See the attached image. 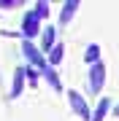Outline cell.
Listing matches in <instances>:
<instances>
[{"label":"cell","mask_w":119,"mask_h":121,"mask_svg":"<svg viewBox=\"0 0 119 121\" xmlns=\"http://www.w3.org/2000/svg\"><path fill=\"white\" fill-rule=\"evenodd\" d=\"M38 30H41V16L35 13V8H33V11H27L24 19H22V35H24V40L35 38Z\"/></svg>","instance_id":"1"},{"label":"cell","mask_w":119,"mask_h":121,"mask_svg":"<svg viewBox=\"0 0 119 121\" xmlns=\"http://www.w3.org/2000/svg\"><path fill=\"white\" fill-rule=\"evenodd\" d=\"M103 83H106V65L97 62V65L89 67V89H92V94H100Z\"/></svg>","instance_id":"2"},{"label":"cell","mask_w":119,"mask_h":121,"mask_svg":"<svg viewBox=\"0 0 119 121\" xmlns=\"http://www.w3.org/2000/svg\"><path fill=\"white\" fill-rule=\"evenodd\" d=\"M68 99H71V108L76 110V116H81V118H89V121H92V113H89L87 99H84L76 89H68Z\"/></svg>","instance_id":"3"},{"label":"cell","mask_w":119,"mask_h":121,"mask_svg":"<svg viewBox=\"0 0 119 121\" xmlns=\"http://www.w3.org/2000/svg\"><path fill=\"white\" fill-rule=\"evenodd\" d=\"M22 51H24V56H27V59H30L35 67H41V73H43V70L49 67L46 62H43V54H41L38 48L33 46V40H24V43H22Z\"/></svg>","instance_id":"4"},{"label":"cell","mask_w":119,"mask_h":121,"mask_svg":"<svg viewBox=\"0 0 119 121\" xmlns=\"http://www.w3.org/2000/svg\"><path fill=\"white\" fill-rule=\"evenodd\" d=\"M79 0H68V3L65 5H62V13H60V24H68V22H71V19H73V13L76 11H79Z\"/></svg>","instance_id":"5"},{"label":"cell","mask_w":119,"mask_h":121,"mask_svg":"<svg viewBox=\"0 0 119 121\" xmlns=\"http://www.w3.org/2000/svg\"><path fill=\"white\" fill-rule=\"evenodd\" d=\"M24 75H27V67H16L14 73V89H11V97H19L24 89Z\"/></svg>","instance_id":"6"},{"label":"cell","mask_w":119,"mask_h":121,"mask_svg":"<svg viewBox=\"0 0 119 121\" xmlns=\"http://www.w3.org/2000/svg\"><path fill=\"white\" fill-rule=\"evenodd\" d=\"M57 46L54 43V27H43V35H41V48H43V51H52V48Z\"/></svg>","instance_id":"7"},{"label":"cell","mask_w":119,"mask_h":121,"mask_svg":"<svg viewBox=\"0 0 119 121\" xmlns=\"http://www.w3.org/2000/svg\"><path fill=\"white\" fill-rule=\"evenodd\" d=\"M84 59H87V65H89V67L97 65V62H100V46H97V43H89V46H87V51H84Z\"/></svg>","instance_id":"8"},{"label":"cell","mask_w":119,"mask_h":121,"mask_svg":"<svg viewBox=\"0 0 119 121\" xmlns=\"http://www.w3.org/2000/svg\"><path fill=\"white\" fill-rule=\"evenodd\" d=\"M62 56H65V46H62V43H57L52 51H49V67L60 65V62H62Z\"/></svg>","instance_id":"9"},{"label":"cell","mask_w":119,"mask_h":121,"mask_svg":"<svg viewBox=\"0 0 119 121\" xmlns=\"http://www.w3.org/2000/svg\"><path fill=\"white\" fill-rule=\"evenodd\" d=\"M108 108H111V102H108V99H106V97H103V99H100V102H97V110L92 113V121H103V118H106V116H108Z\"/></svg>","instance_id":"10"},{"label":"cell","mask_w":119,"mask_h":121,"mask_svg":"<svg viewBox=\"0 0 119 121\" xmlns=\"http://www.w3.org/2000/svg\"><path fill=\"white\" fill-rule=\"evenodd\" d=\"M43 75L49 78V83H52V86H54V89H57V91L62 89V83H60V78H57V73H54V70H52V67H46V70H43Z\"/></svg>","instance_id":"11"},{"label":"cell","mask_w":119,"mask_h":121,"mask_svg":"<svg viewBox=\"0 0 119 121\" xmlns=\"http://www.w3.org/2000/svg\"><path fill=\"white\" fill-rule=\"evenodd\" d=\"M35 13H38L41 19H43V16H49V3H46V0H41V3L35 5Z\"/></svg>","instance_id":"12"},{"label":"cell","mask_w":119,"mask_h":121,"mask_svg":"<svg viewBox=\"0 0 119 121\" xmlns=\"http://www.w3.org/2000/svg\"><path fill=\"white\" fill-rule=\"evenodd\" d=\"M0 5H3V8H11V5H19V3H14V0H0Z\"/></svg>","instance_id":"13"},{"label":"cell","mask_w":119,"mask_h":121,"mask_svg":"<svg viewBox=\"0 0 119 121\" xmlns=\"http://www.w3.org/2000/svg\"><path fill=\"white\" fill-rule=\"evenodd\" d=\"M116 116H119V105H116Z\"/></svg>","instance_id":"14"}]
</instances>
